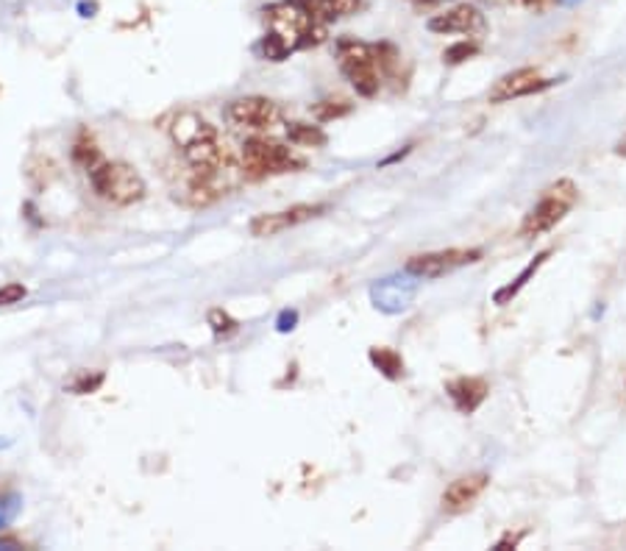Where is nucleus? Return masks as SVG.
<instances>
[{
    "instance_id": "8",
    "label": "nucleus",
    "mask_w": 626,
    "mask_h": 551,
    "mask_svg": "<svg viewBox=\"0 0 626 551\" xmlns=\"http://www.w3.org/2000/svg\"><path fill=\"white\" fill-rule=\"evenodd\" d=\"M552 84L554 79H543L534 68L512 70V73L501 75V79L491 86L487 101H491V104H510V101L527 98V95H538V92L548 90Z\"/></svg>"
},
{
    "instance_id": "21",
    "label": "nucleus",
    "mask_w": 626,
    "mask_h": 551,
    "mask_svg": "<svg viewBox=\"0 0 626 551\" xmlns=\"http://www.w3.org/2000/svg\"><path fill=\"white\" fill-rule=\"evenodd\" d=\"M209 324H212V329H215L217 337H226L237 331V320L228 318V315L221 313V309H215V313L209 315Z\"/></svg>"
},
{
    "instance_id": "3",
    "label": "nucleus",
    "mask_w": 626,
    "mask_h": 551,
    "mask_svg": "<svg viewBox=\"0 0 626 551\" xmlns=\"http://www.w3.org/2000/svg\"><path fill=\"white\" fill-rule=\"evenodd\" d=\"M90 184H93L95 196L101 201L111 203V207H134L145 198L147 184L140 176L134 165L129 162H106L101 160L98 165L86 171Z\"/></svg>"
},
{
    "instance_id": "6",
    "label": "nucleus",
    "mask_w": 626,
    "mask_h": 551,
    "mask_svg": "<svg viewBox=\"0 0 626 551\" xmlns=\"http://www.w3.org/2000/svg\"><path fill=\"white\" fill-rule=\"evenodd\" d=\"M226 117L237 129L273 131L276 126H282L284 112L276 101L262 98V95H246V98H234L226 106Z\"/></svg>"
},
{
    "instance_id": "11",
    "label": "nucleus",
    "mask_w": 626,
    "mask_h": 551,
    "mask_svg": "<svg viewBox=\"0 0 626 551\" xmlns=\"http://www.w3.org/2000/svg\"><path fill=\"white\" fill-rule=\"evenodd\" d=\"M487 484H491V477L487 473H465V477L454 479V482L449 484V488L442 490V509L451 515H460L465 513V509H471L473 504L480 502L482 493L487 490Z\"/></svg>"
},
{
    "instance_id": "15",
    "label": "nucleus",
    "mask_w": 626,
    "mask_h": 551,
    "mask_svg": "<svg viewBox=\"0 0 626 551\" xmlns=\"http://www.w3.org/2000/svg\"><path fill=\"white\" fill-rule=\"evenodd\" d=\"M548 257H552V251H543V254H538V257H534L532 262H529L527 268H523L521 273L516 276V282H510V284H507V288H501V290H498V293L493 295V301H496L498 306L510 304V301L516 298V295L521 293L523 288H527V284H529V279H534V273H538V270H541L543 265L548 262Z\"/></svg>"
},
{
    "instance_id": "12",
    "label": "nucleus",
    "mask_w": 626,
    "mask_h": 551,
    "mask_svg": "<svg viewBox=\"0 0 626 551\" xmlns=\"http://www.w3.org/2000/svg\"><path fill=\"white\" fill-rule=\"evenodd\" d=\"M170 140L176 142V148L185 151V148L198 145V142L217 140V131L212 122L203 120L196 112H178L170 120Z\"/></svg>"
},
{
    "instance_id": "19",
    "label": "nucleus",
    "mask_w": 626,
    "mask_h": 551,
    "mask_svg": "<svg viewBox=\"0 0 626 551\" xmlns=\"http://www.w3.org/2000/svg\"><path fill=\"white\" fill-rule=\"evenodd\" d=\"M309 112H312L315 120L329 122V120H338V117L349 115L351 104H349V101H332V98H329V101H320V104H315Z\"/></svg>"
},
{
    "instance_id": "1",
    "label": "nucleus",
    "mask_w": 626,
    "mask_h": 551,
    "mask_svg": "<svg viewBox=\"0 0 626 551\" xmlns=\"http://www.w3.org/2000/svg\"><path fill=\"white\" fill-rule=\"evenodd\" d=\"M264 37L259 50L264 59L282 61L295 50H304L309 45L323 43L326 25L318 23L302 3L282 0L264 9Z\"/></svg>"
},
{
    "instance_id": "14",
    "label": "nucleus",
    "mask_w": 626,
    "mask_h": 551,
    "mask_svg": "<svg viewBox=\"0 0 626 551\" xmlns=\"http://www.w3.org/2000/svg\"><path fill=\"white\" fill-rule=\"evenodd\" d=\"M295 3H302L323 25L349 17V14H354L356 9L363 7V0H295Z\"/></svg>"
},
{
    "instance_id": "13",
    "label": "nucleus",
    "mask_w": 626,
    "mask_h": 551,
    "mask_svg": "<svg viewBox=\"0 0 626 551\" xmlns=\"http://www.w3.org/2000/svg\"><path fill=\"white\" fill-rule=\"evenodd\" d=\"M487 392H491L487 382L476 379V376H462V379H454L449 385L451 401H454V407L462 415H471V412L480 410V407L485 405Z\"/></svg>"
},
{
    "instance_id": "22",
    "label": "nucleus",
    "mask_w": 626,
    "mask_h": 551,
    "mask_svg": "<svg viewBox=\"0 0 626 551\" xmlns=\"http://www.w3.org/2000/svg\"><path fill=\"white\" fill-rule=\"evenodd\" d=\"M28 295V290L23 288V284L17 282H9L0 288V306H12V304H20V301Z\"/></svg>"
},
{
    "instance_id": "24",
    "label": "nucleus",
    "mask_w": 626,
    "mask_h": 551,
    "mask_svg": "<svg viewBox=\"0 0 626 551\" xmlns=\"http://www.w3.org/2000/svg\"><path fill=\"white\" fill-rule=\"evenodd\" d=\"M518 3H527V7H541L546 0H518Z\"/></svg>"
},
{
    "instance_id": "9",
    "label": "nucleus",
    "mask_w": 626,
    "mask_h": 551,
    "mask_svg": "<svg viewBox=\"0 0 626 551\" xmlns=\"http://www.w3.org/2000/svg\"><path fill=\"white\" fill-rule=\"evenodd\" d=\"M326 212V203H298V207H290L284 212H268L259 214L251 221V234L253 237H276V234L287 232V228L302 226V223L315 221Z\"/></svg>"
},
{
    "instance_id": "20",
    "label": "nucleus",
    "mask_w": 626,
    "mask_h": 551,
    "mask_svg": "<svg viewBox=\"0 0 626 551\" xmlns=\"http://www.w3.org/2000/svg\"><path fill=\"white\" fill-rule=\"evenodd\" d=\"M480 54V45L476 43H460V45H451L446 54H442V59L449 61V65H460V61L471 59V56Z\"/></svg>"
},
{
    "instance_id": "23",
    "label": "nucleus",
    "mask_w": 626,
    "mask_h": 551,
    "mask_svg": "<svg viewBox=\"0 0 626 551\" xmlns=\"http://www.w3.org/2000/svg\"><path fill=\"white\" fill-rule=\"evenodd\" d=\"M615 153H621V156H626V137L618 142V145H615Z\"/></svg>"
},
{
    "instance_id": "16",
    "label": "nucleus",
    "mask_w": 626,
    "mask_h": 551,
    "mask_svg": "<svg viewBox=\"0 0 626 551\" xmlns=\"http://www.w3.org/2000/svg\"><path fill=\"white\" fill-rule=\"evenodd\" d=\"M287 137L293 145L302 148H320L326 145V134L320 126H309V122H287Z\"/></svg>"
},
{
    "instance_id": "10",
    "label": "nucleus",
    "mask_w": 626,
    "mask_h": 551,
    "mask_svg": "<svg viewBox=\"0 0 626 551\" xmlns=\"http://www.w3.org/2000/svg\"><path fill=\"white\" fill-rule=\"evenodd\" d=\"M487 23L485 14L480 12L471 3H457L449 12L437 14V17L429 20V31L435 34H465V37H480L485 34Z\"/></svg>"
},
{
    "instance_id": "18",
    "label": "nucleus",
    "mask_w": 626,
    "mask_h": 551,
    "mask_svg": "<svg viewBox=\"0 0 626 551\" xmlns=\"http://www.w3.org/2000/svg\"><path fill=\"white\" fill-rule=\"evenodd\" d=\"M73 162H75V165L84 167V171H90V167H95L101 162L98 145H95V140L90 134H86V131L79 137V140H75Z\"/></svg>"
},
{
    "instance_id": "17",
    "label": "nucleus",
    "mask_w": 626,
    "mask_h": 551,
    "mask_svg": "<svg viewBox=\"0 0 626 551\" xmlns=\"http://www.w3.org/2000/svg\"><path fill=\"white\" fill-rule=\"evenodd\" d=\"M370 362L379 367L387 379H401L404 376V360L393 349H370Z\"/></svg>"
},
{
    "instance_id": "2",
    "label": "nucleus",
    "mask_w": 626,
    "mask_h": 551,
    "mask_svg": "<svg viewBox=\"0 0 626 551\" xmlns=\"http://www.w3.org/2000/svg\"><path fill=\"white\" fill-rule=\"evenodd\" d=\"M338 61L345 79L363 98H374L381 81L393 73L399 54L390 45H368L359 39H340Z\"/></svg>"
},
{
    "instance_id": "25",
    "label": "nucleus",
    "mask_w": 626,
    "mask_h": 551,
    "mask_svg": "<svg viewBox=\"0 0 626 551\" xmlns=\"http://www.w3.org/2000/svg\"><path fill=\"white\" fill-rule=\"evenodd\" d=\"M415 3H435V0H415Z\"/></svg>"
},
{
    "instance_id": "4",
    "label": "nucleus",
    "mask_w": 626,
    "mask_h": 551,
    "mask_svg": "<svg viewBox=\"0 0 626 551\" xmlns=\"http://www.w3.org/2000/svg\"><path fill=\"white\" fill-rule=\"evenodd\" d=\"M304 160H298L287 145L268 137H251L243 145L240 156V171L248 178H268V176H282V173L302 171Z\"/></svg>"
},
{
    "instance_id": "7",
    "label": "nucleus",
    "mask_w": 626,
    "mask_h": 551,
    "mask_svg": "<svg viewBox=\"0 0 626 551\" xmlns=\"http://www.w3.org/2000/svg\"><path fill=\"white\" fill-rule=\"evenodd\" d=\"M480 248H449V251L435 254H417V257L406 259V273L415 279H440L446 273H454L457 268L480 262Z\"/></svg>"
},
{
    "instance_id": "5",
    "label": "nucleus",
    "mask_w": 626,
    "mask_h": 551,
    "mask_svg": "<svg viewBox=\"0 0 626 551\" xmlns=\"http://www.w3.org/2000/svg\"><path fill=\"white\" fill-rule=\"evenodd\" d=\"M579 201V190L577 184L571 178H559L557 184H552L543 198L538 201V207L523 218L521 223V237H541V234L552 232L565 214L571 212L574 203Z\"/></svg>"
}]
</instances>
